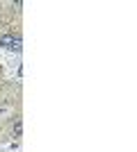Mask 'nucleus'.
Segmentation results:
<instances>
[{
  "label": "nucleus",
  "mask_w": 137,
  "mask_h": 152,
  "mask_svg": "<svg viewBox=\"0 0 137 152\" xmlns=\"http://www.w3.org/2000/svg\"><path fill=\"white\" fill-rule=\"evenodd\" d=\"M0 45L7 50H21V37L19 34H2L0 37Z\"/></svg>",
  "instance_id": "1"
}]
</instances>
